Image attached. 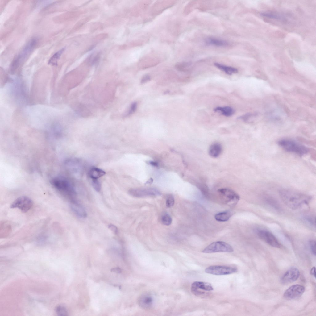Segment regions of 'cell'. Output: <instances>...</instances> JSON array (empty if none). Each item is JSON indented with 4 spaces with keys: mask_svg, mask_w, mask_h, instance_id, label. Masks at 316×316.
<instances>
[{
    "mask_svg": "<svg viewBox=\"0 0 316 316\" xmlns=\"http://www.w3.org/2000/svg\"><path fill=\"white\" fill-rule=\"evenodd\" d=\"M279 193L285 204L293 210L299 208L304 204H308L311 198L308 195L288 189H281Z\"/></svg>",
    "mask_w": 316,
    "mask_h": 316,
    "instance_id": "cell-1",
    "label": "cell"
},
{
    "mask_svg": "<svg viewBox=\"0 0 316 316\" xmlns=\"http://www.w3.org/2000/svg\"><path fill=\"white\" fill-rule=\"evenodd\" d=\"M277 143L286 152L300 156L306 154L309 151L308 148L306 146L290 139H281L278 141Z\"/></svg>",
    "mask_w": 316,
    "mask_h": 316,
    "instance_id": "cell-2",
    "label": "cell"
},
{
    "mask_svg": "<svg viewBox=\"0 0 316 316\" xmlns=\"http://www.w3.org/2000/svg\"><path fill=\"white\" fill-rule=\"evenodd\" d=\"M50 183L56 189L62 194L71 196L76 193L72 184L64 177H54L51 180Z\"/></svg>",
    "mask_w": 316,
    "mask_h": 316,
    "instance_id": "cell-3",
    "label": "cell"
},
{
    "mask_svg": "<svg viewBox=\"0 0 316 316\" xmlns=\"http://www.w3.org/2000/svg\"><path fill=\"white\" fill-rule=\"evenodd\" d=\"M37 43L36 39H31L27 43L20 53L15 58L12 62L11 70L12 71L16 69L31 52Z\"/></svg>",
    "mask_w": 316,
    "mask_h": 316,
    "instance_id": "cell-4",
    "label": "cell"
},
{
    "mask_svg": "<svg viewBox=\"0 0 316 316\" xmlns=\"http://www.w3.org/2000/svg\"><path fill=\"white\" fill-rule=\"evenodd\" d=\"M234 250L229 244L222 241L213 242L204 249L202 252L205 253L216 252H232Z\"/></svg>",
    "mask_w": 316,
    "mask_h": 316,
    "instance_id": "cell-5",
    "label": "cell"
},
{
    "mask_svg": "<svg viewBox=\"0 0 316 316\" xmlns=\"http://www.w3.org/2000/svg\"><path fill=\"white\" fill-rule=\"evenodd\" d=\"M218 191L225 202L229 205L234 206L239 200V196L231 189L222 188L218 189Z\"/></svg>",
    "mask_w": 316,
    "mask_h": 316,
    "instance_id": "cell-6",
    "label": "cell"
},
{
    "mask_svg": "<svg viewBox=\"0 0 316 316\" xmlns=\"http://www.w3.org/2000/svg\"><path fill=\"white\" fill-rule=\"evenodd\" d=\"M237 271L235 267L225 266L213 265L210 266L205 270L206 273L216 275H224L236 272Z\"/></svg>",
    "mask_w": 316,
    "mask_h": 316,
    "instance_id": "cell-7",
    "label": "cell"
},
{
    "mask_svg": "<svg viewBox=\"0 0 316 316\" xmlns=\"http://www.w3.org/2000/svg\"><path fill=\"white\" fill-rule=\"evenodd\" d=\"M128 193L131 196L140 198L158 196L161 194L158 189L152 188L131 189Z\"/></svg>",
    "mask_w": 316,
    "mask_h": 316,
    "instance_id": "cell-8",
    "label": "cell"
},
{
    "mask_svg": "<svg viewBox=\"0 0 316 316\" xmlns=\"http://www.w3.org/2000/svg\"><path fill=\"white\" fill-rule=\"evenodd\" d=\"M33 202L29 197L23 196L16 199L11 204V208H18L23 213L27 212L32 207Z\"/></svg>",
    "mask_w": 316,
    "mask_h": 316,
    "instance_id": "cell-9",
    "label": "cell"
},
{
    "mask_svg": "<svg viewBox=\"0 0 316 316\" xmlns=\"http://www.w3.org/2000/svg\"><path fill=\"white\" fill-rule=\"evenodd\" d=\"M191 292L197 296L206 294L205 291H210L214 289L209 283L205 282L196 281L193 282L191 287Z\"/></svg>",
    "mask_w": 316,
    "mask_h": 316,
    "instance_id": "cell-10",
    "label": "cell"
},
{
    "mask_svg": "<svg viewBox=\"0 0 316 316\" xmlns=\"http://www.w3.org/2000/svg\"><path fill=\"white\" fill-rule=\"evenodd\" d=\"M257 234L261 239L270 245L276 248L281 247V245L276 238L269 231L264 230H259Z\"/></svg>",
    "mask_w": 316,
    "mask_h": 316,
    "instance_id": "cell-11",
    "label": "cell"
},
{
    "mask_svg": "<svg viewBox=\"0 0 316 316\" xmlns=\"http://www.w3.org/2000/svg\"><path fill=\"white\" fill-rule=\"evenodd\" d=\"M305 291L304 287L297 284L292 285L288 289L284 294V297L287 300H292L300 297Z\"/></svg>",
    "mask_w": 316,
    "mask_h": 316,
    "instance_id": "cell-12",
    "label": "cell"
},
{
    "mask_svg": "<svg viewBox=\"0 0 316 316\" xmlns=\"http://www.w3.org/2000/svg\"><path fill=\"white\" fill-rule=\"evenodd\" d=\"M81 160L78 158H73L66 160L64 163L67 168L72 173L75 174H81L83 169Z\"/></svg>",
    "mask_w": 316,
    "mask_h": 316,
    "instance_id": "cell-13",
    "label": "cell"
},
{
    "mask_svg": "<svg viewBox=\"0 0 316 316\" xmlns=\"http://www.w3.org/2000/svg\"><path fill=\"white\" fill-rule=\"evenodd\" d=\"M300 275L297 268L292 267L288 270L281 279V281L283 284H287L293 282L297 280Z\"/></svg>",
    "mask_w": 316,
    "mask_h": 316,
    "instance_id": "cell-14",
    "label": "cell"
},
{
    "mask_svg": "<svg viewBox=\"0 0 316 316\" xmlns=\"http://www.w3.org/2000/svg\"><path fill=\"white\" fill-rule=\"evenodd\" d=\"M222 151V147L221 144L218 142H215L212 144L210 146L208 153L212 157L216 158L221 154Z\"/></svg>",
    "mask_w": 316,
    "mask_h": 316,
    "instance_id": "cell-15",
    "label": "cell"
},
{
    "mask_svg": "<svg viewBox=\"0 0 316 316\" xmlns=\"http://www.w3.org/2000/svg\"><path fill=\"white\" fill-rule=\"evenodd\" d=\"M70 206L73 212L78 216L82 218H85L87 216L85 209L79 204L72 202L70 203Z\"/></svg>",
    "mask_w": 316,
    "mask_h": 316,
    "instance_id": "cell-16",
    "label": "cell"
},
{
    "mask_svg": "<svg viewBox=\"0 0 316 316\" xmlns=\"http://www.w3.org/2000/svg\"><path fill=\"white\" fill-rule=\"evenodd\" d=\"M153 299L151 296L148 294L143 295L139 299V302L143 308L148 309L151 307L152 304Z\"/></svg>",
    "mask_w": 316,
    "mask_h": 316,
    "instance_id": "cell-17",
    "label": "cell"
},
{
    "mask_svg": "<svg viewBox=\"0 0 316 316\" xmlns=\"http://www.w3.org/2000/svg\"><path fill=\"white\" fill-rule=\"evenodd\" d=\"M106 172L103 170L96 167H92L89 171V175L92 179H98L104 176Z\"/></svg>",
    "mask_w": 316,
    "mask_h": 316,
    "instance_id": "cell-18",
    "label": "cell"
},
{
    "mask_svg": "<svg viewBox=\"0 0 316 316\" xmlns=\"http://www.w3.org/2000/svg\"><path fill=\"white\" fill-rule=\"evenodd\" d=\"M215 112H220L221 114L226 117H229L232 115L234 113V110L232 107L226 106L224 107H217L214 109Z\"/></svg>",
    "mask_w": 316,
    "mask_h": 316,
    "instance_id": "cell-19",
    "label": "cell"
},
{
    "mask_svg": "<svg viewBox=\"0 0 316 316\" xmlns=\"http://www.w3.org/2000/svg\"><path fill=\"white\" fill-rule=\"evenodd\" d=\"M214 64L218 69L229 75L236 73L238 72L237 69L232 67L226 66L217 63H214Z\"/></svg>",
    "mask_w": 316,
    "mask_h": 316,
    "instance_id": "cell-20",
    "label": "cell"
},
{
    "mask_svg": "<svg viewBox=\"0 0 316 316\" xmlns=\"http://www.w3.org/2000/svg\"><path fill=\"white\" fill-rule=\"evenodd\" d=\"M232 215V213L227 211L218 213L215 214V218L217 221L225 222L228 220Z\"/></svg>",
    "mask_w": 316,
    "mask_h": 316,
    "instance_id": "cell-21",
    "label": "cell"
},
{
    "mask_svg": "<svg viewBox=\"0 0 316 316\" xmlns=\"http://www.w3.org/2000/svg\"><path fill=\"white\" fill-rule=\"evenodd\" d=\"M264 201L268 205L276 210H280L281 208L280 206L277 201L274 198L269 197H265L264 198Z\"/></svg>",
    "mask_w": 316,
    "mask_h": 316,
    "instance_id": "cell-22",
    "label": "cell"
},
{
    "mask_svg": "<svg viewBox=\"0 0 316 316\" xmlns=\"http://www.w3.org/2000/svg\"><path fill=\"white\" fill-rule=\"evenodd\" d=\"M206 43L208 44L219 47L226 46L228 44L225 41L212 38L207 39Z\"/></svg>",
    "mask_w": 316,
    "mask_h": 316,
    "instance_id": "cell-23",
    "label": "cell"
},
{
    "mask_svg": "<svg viewBox=\"0 0 316 316\" xmlns=\"http://www.w3.org/2000/svg\"><path fill=\"white\" fill-rule=\"evenodd\" d=\"M64 50L65 48H63L54 54L49 60L48 64L53 65H56L58 60Z\"/></svg>",
    "mask_w": 316,
    "mask_h": 316,
    "instance_id": "cell-24",
    "label": "cell"
},
{
    "mask_svg": "<svg viewBox=\"0 0 316 316\" xmlns=\"http://www.w3.org/2000/svg\"><path fill=\"white\" fill-rule=\"evenodd\" d=\"M160 220L162 223L166 226L170 225L172 222V219L170 216L166 213L162 215Z\"/></svg>",
    "mask_w": 316,
    "mask_h": 316,
    "instance_id": "cell-25",
    "label": "cell"
},
{
    "mask_svg": "<svg viewBox=\"0 0 316 316\" xmlns=\"http://www.w3.org/2000/svg\"><path fill=\"white\" fill-rule=\"evenodd\" d=\"M56 311L60 316L67 315L68 312L66 308L63 306L59 305L56 308Z\"/></svg>",
    "mask_w": 316,
    "mask_h": 316,
    "instance_id": "cell-26",
    "label": "cell"
},
{
    "mask_svg": "<svg viewBox=\"0 0 316 316\" xmlns=\"http://www.w3.org/2000/svg\"><path fill=\"white\" fill-rule=\"evenodd\" d=\"M175 200L173 196L171 194H168L167 196L166 204L167 207L170 208L173 206L174 204Z\"/></svg>",
    "mask_w": 316,
    "mask_h": 316,
    "instance_id": "cell-27",
    "label": "cell"
},
{
    "mask_svg": "<svg viewBox=\"0 0 316 316\" xmlns=\"http://www.w3.org/2000/svg\"><path fill=\"white\" fill-rule=\"evenodd\" d=\"M261 15L263 16L276 19H283V17H281L280 15L274 13L268 12H264L261 13Z\"/></svg>",
    "mask_w": 316,
    "mask_h": 316,
    "instance_id": "cell-28",
    "label": "cell"
},
{
    "mask_svg": "<svg viewBox=\"0 0 316 316\" xmlns=\"http://www.w3.org/2000/svg\"><path fill=\"white\" fill-rule=\"evenodd\" d=\"M92 185L94 189L97 192H99L101 189V185L98 179H92Z\"/></svg>",
    "mask_w": 316,
    "mask_h": 316,
    "instance_id": "cell-29",
    "label": "cell"
},
{
    "mask_svg": "<svg viewBox=\"0 0 316 316\" xmlns=\"http://www.w3.org/2000/svg\"><path fill=\"white\" fill-rule=\"evenodd\" d=\"M305 221L309 225L313 226H315V218L310 216H307L304 217Z\"/></svg>",
    "mask_w": 316,
    "mask_h": 316,
    "instance_id": "cell-30",
    "label": "cell"
},
{
    "mask_svg": "<svg viewBox=\"0 0 316 316\" xmlns=\"http://www.w3.org/2000/svg\"><path fill=\"white\" fill-rule=\"evenodd\" d=\"M137 103L136 102H133L131 105L130 109L127 114V115H130L134 113L137 108Z\"/></svg>",
    "mask_w": 316,
    "mask_h": 316,
    "instance_id": "cell-31",
    "label": "cell"
},
{
    "mask_svg": "<svg viewBox=\"0 0 316 316\" xmlns=\"http://www.w3.org/2000/svg\"><path fill=\"white\" fill-rule=\"evenodd\" d=\"M256 115V114H252L251 113H247L244 115L238 117V119H241L245 122L248 121L249 119L252 116Z\"/></svg>",
    "mask_w": 316,
    "mask_h": 316,
    "instance_id": "cell-32",
    "label": "cell"
},
{
    "mask_svg": "<svg viewBox=\"0 0 316 316\" xmlns=\"http://www.w3.org/2000/svg\"><path fill=\"white\" fill-rule=\"evenodd\" d=\"M315 241L314 240H311L309 241V244L310 248L313 254L315 255Z\"/></svg>",
    "mask_w": 316,
    "mask_h": 316,
    "instance_id": "cell-33",
    "label": "cell"
},
{
    "mask_svg": "<svg viewBox=\"0 0 316 316\" xmlns=\"http://www.w3.org/2000/svg\"><path fill=\"white\" fill-rule=\"evenodd\" d=\"M151 80V77L148 74H146L143 76L142 78L140 83L141 84H143Z\"/></svg>",
    "mask_w": 316,
    "mask_h": 316,
    "instance_id": "cell-34",
    "label": "cell"
},
{
    "mask_svg": "<svg viewBox=\"0 0 316 316\" xmlns=\"http://www.w3.org/2000/svg\"><path fill=\"white\" fill-rule=\"evenodd\" d=\"M108 228L115 234H117L118 233V229L115 226L110 224L108 226Z\"/></svg>",
    "mask_w": 316,
    "mask_h": 316,
    "instance_id": "cell-35",
    "label": "cell"
},
{
    "mask_svg": "<svg viewBox=\"0 0 316 316\" xmlns=\"http://www.w3.org/2000/svg\"><path fill=\"white\" fill-rule=\"evenodd\" d=\"M111 272H115L116 273H120L122 272L121 269L118 267L113 268L111 270Z\"/></svg>",
    "mask_w": 316,
    "mask_h": 316,
    "instance_id": "cell-36",
    "label": "cell"
},
{
    "mask_svg": "<svg viewBox=\"0 0 316 316\" xmlns=\"http://www.w3.org/2000/svg\"><path fill=\"white\" fill-rule=\"evenodd\" d=\"M310 274L312 275L315 278L316 277V274H315V268L314 267H313L311 269L310 271Z\"/></svg>",
    "mask_w": 316,
    "mask_h": 316,
    "instance_id": "cell-37",
    "label": "cell"
},
{
    "mask_svg": "<svg viewBox=\"0 0 316 316\" xmlns=\"http://www.w3.org/2000/svg\"><path fill=\"white\" fill-rule=\"evenodd\" d=\"M149 163L152 165L154 166H158V164L157 163L154 161H150Z\"/></svg>",
    "mask_w": 316,
    "mask_h": 316,
    "instance_id": "cell-38",
    "label": "cell"
}]
</instances>
